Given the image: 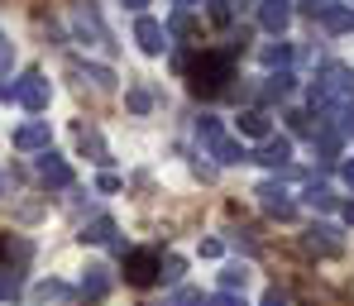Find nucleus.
I'll return each mask as SVG.
<instances>
[{
    "mask_svg": "<svg viewBox=\"0 0 354 306\" xmlns=\"http://www.w3.org/2000/svg\"><path fill=\"white\" fill-rule=\"evenodd\" d=\"M306 249H311V254H340V235H335V230H330V225H321V230H311V235H306Z\"/></svg>",
    "mask_w": 354,
    "mask_h": 306,
    "instance_id": "nucleus-8",
    "label": "nucleus"
},
{
    "mask_svg": "<svg viewBox=\"0 0 354 306\" xmlns=\"http://www.w3.org/2000/svg\"><path fill=\"white\" fill-rule=\"evenodd\" d=\"M124 278H129L134 287H149V283L158 278V254H149V249L129 254V258H124Z\"/></svg>",
    "mask_w": 354,
    "mask_h": 306,
    "instance_id": "nucleus-3",
    "label": "nucleus"
},
{
    "mask_svg": "<svg viewBox=\"0 0 354 306\" xmlns=\"http://www.w3.org/2000/svg\"><path fill=\"white\" fill-rule=\"evenodd\" d=\"M225 77H230V53H206V58L196 62V82H192V86L211 96V91H221Z\"/></svg>",
    "mask_w": 354,
    "mask_h": 306,
    "instance_id": "nucleus-2",
    "label": "nucleus"
},
{
    "mask_svg": "<svg viewBox=\"0 0 354 306\" xmlns=\"http://www.w3.org/2000/svg\"><path fill=\"white\" fill-rule=\"evenodd\" d=\"M39 173H44V182H48V187H67V182H72V173H67V163H58L53 153H44V163H39Z\"/></svg>",
    "mask_w": 354,
    "mask_h": 306,
    "instance_id": "nucleus-10",
    "label": "nucleus"
},
{
    "mask_svg": "<svg viewBox=\"0 0 354 306\" xmlns=\"http://www.w3.org/2000/svg\"><path fill=\"white\" fill-rule=\"evenodd\" d=\"M345 129H350V134H354V106H350V111H345Z\"/></svg>",
    "mask_w": 354,
    "mask_h": 306,
    "instance_id": "nucleus-27",
    "label": "nucleus"
},
{
    "mask_svg": "<svg viewBox=\"0 0 354 306\" xmlns=\"http://www.w3.org/2000/svg\"><path fill=\"white\" fill-rule=\"evenodd\" d=\"M263 62H268V67L288 62V44H273V48H263Z\"/></svg>",
    "mask_w": 354,
    "mask_h": 306,
    "instance_id": "nucleus-19",
    "label": "nucleus"
},
{
    "mask_svg": "<svg viewBox=\"0 0 354 306\" xmlns=\"http://www.w3.org/2000/svg\"><path fill=\"white\" fill-rule=\"evenodd\" d=\"M239 129H244L249 139H263V134H268V120H263L259 111H244V115H239Z\"/></svg>",
    "mask_w": 354,
    "mask_h": 306,
    "instance_id": "nucleus-14",
    "label": "nucleus"
},
{
    "mask_svg": "<svg viewBox=\"0 0 354 306\" xmlns=\"http://www.w3.org/2000/svg\"><path fill=\"white\" fill-rule=\"evenodd\" d=\"M306 201H311V206H330V201H335V196H330V191H326V187H311V191H306Z\"/></svg>",
    "mask_w": 354,
    "mask_h": 306,
    "instance_id": "nucleus-21",
    "label": "nucleus"
},
{
    "mask_svg": "<svg viewBox=\"0 0 354 306\" xmlns=\"http://www.w3.org/2000/svg\"><path fill=\"white\" fill-rule=\"evenodd\" d=\"M259 19H263V29H288V19H292V0H263L259 5Z\"/></svg>",
    "mask_w": 354,
    "mask_h": 306,
    "instance_id": "nucleus-6",
    "label": "nucleus"
},
{
    "mask_svg": "<svg viewBox=\"0 0 354 306\" xmlns=\"http://www.w3.org/2000/svg\"><path fill=\"white\" fill-rule=\"evenodd\" d=\"M10 67V48H5V39H0V72Z\"/></svg>",
    "mask_w": 354,
    "mask_h": 306,
    "instance_id": "nucleus-26",
    "label": "nucleus"
},
{
    "mask_svg": "<svg viewBox=\"0 0 354 306\" xmlns=\"http://www.w3.org/2000/svg\"><path fill=\"white\" fill-rule=\"evenodd\" d=\"M244 283H249V273H244V268H225V273H221V287H225V292H244Z\"/></svg>",
    "mask_w": 354,
    "mask_h": 306,
    "instance_id": "nucleus-16",
    "label": "nucleus"
},
{
    "mask_svg": "<svg viewBox=\"0 0 354 306\" xmlns=\"http://www.w3.org/2000/svg\"><path fill=\"white\" fill-rule=\"evenodd\" d=\"M77 34L91 39V44H111V34H106L101 19H96V10H77Z\"/></svg>",
    "mask_w": 354,
    "mask_h": 306,
    "instance_id": "nucleus-7",
    "label": "nucleus"
},
{
    "mask_svg": "<svg viewBox=\"0 0 354 306\" xmlns=\"http://www.w3.org/2000/svg\"><path fill=\"white\" fill-rule=\"evenodd\" d=\"M350 24H354L350 10H326V29H350Z\"/></svg>",
    "mask_w": 354,
    "mask_h": 306,
    "instance_id": "nucleus-18",
    "label": "nucleus"
},
{
    "mask_svg": "<svg viewBox=\"0 0 354 306\" xmlns=\"http://www.w3.org/2000/svg\"><path fill=\"white\" fill-rule=\"evenodd\" d=\"M111 235H115V225H111L106 216H96V220L82 230V240H91V245H101V240H111Z\"/></svg>",
    "mask_w": 354,
    "mask_h": 306,
    "instance_id": "nucleus-15",
    "label": "nucleus"
},
{
    "mask_svg": "<svg viewBox=\"0 0 354 306\" xmlns=\"http://www.w3.org/2000/svg\"><path fill=\"white\" fill-rule=\"evenodd\" d=\"M288 153H292V144H288V139H268V144H263V153H259V163H288Z\"/></svg>",
    "mask_w": 354,
    "mask_h": 306,
    "instance_id": "nucleus-13",
    "label": "nucleus"
},
{
    "mask_svg": "<svg viewBox=\"0 0 354 306\" xmlns=\"http://www.w3.org/2000/svg\"><path fill=\"white\" fill-rule=\"evenodd\" d=\"M259 196H263V206H268V211H278V216H292V201H288V191H283L278 182H263V187H259Z\"/></svg>",
    "mask_w": 354,
    "mask_h": 306,
    "instance_id": "nucleus-9",
    "label": "nucleus"
},
{
    "mask_svg": "<svg viewBox=\"0 0 354 306\" xmlns=\"http://www.w3.org/2000/svg\"><path fill=\"white\" fill-rule=\"evenodd\" d=\"M201 306H244V297H235V292H225V297H211V302H201Z\"/></svg>",
    "mask_w": 354,
    "mask_h": 306,
    "instance_id": "nucleus-22",
    "label": "nucleus"
},
{
    "mask_svg": "<svg viewBox=\"0 0 354 306\" xmlns=\"http://www.w3.org/2000/svg\"><path fill=\"white\" fill-rule=\"evenodd\" d=\"M345 182H350V187H354V163H345Z\"/></svg>",
    "mask_w": 354,
    "mask_h": 306,
    "instance_id": "nucleus-28",
    "label": "nucleus"
},
{
    "mask_svg": "<svg viewBox=\"0 0 354 306\" xmlns=\"http://www.w3.org/2000/svg\"><path fill=\"white\" fill-rule=\"evenodd\" d=\"M124 5H149V0H124Z\"/></svg>",
    "mask_w": 354,
    "mask_h": 306,
    "instance_id": "nucleus-29",
    "label": "nucleus"
},
{
    "mask_svg": "<svg viewBox=\"0 0 354 306\" xmlns=\"http://www.w3.org/2000/svg\"><path fill=\"white\" fill-rule=\"evenodd\" d=\"M350 91H354V72H350V67H340V62H330V67H326V82L311 91V106H326V101L350 96Z\"/></svg>",
    "mask_w": 354,
    "mask_h": 306,
    "instance_id": "nucleus-1",
    "label": "nucleus"
},
{
    "mask_svg": "<svg viewBox=\"0 0 354 306\" xmlns=\"http://www.w3.org/2000/svg\"><path fill=\"white\" fill-rule=\"evenodd\" d=\"M263 306H288V297H283V292H278V287H273V292H268V297H263Z\"/></svg>",
    "mask_w": 354,
    "mask_h": 306,
    "instance_id": "nucleus-25",
    "label": "nucleus"
},
{
    "mask_svg": "<svg viewBox=\"0 0 354 306\" xmlns=\"http://www.w3.org/2000/svg\"><path fill=\"white\" fill-rule=\"evenodd\" d=\"M134 39H139V48H144V53H163V44H168V29H163L158 19H149V15H144V19L134 24Z\"/></svg>",
    "mask_w": 354,
    "mask_h": 306,
    "instance_id": "nucleus-4",
    "label": "nucleus"
},
{
    "mask_svg": "<svg viewBox=\"0 0 354 306\" xmlns=\"http://www.w3.org/2000/svg\"><path fill=\"white\" fill-rule=\"evenodd\" d=\"M91 292H106V268H91V283H86Z\"/></svg>",
    "mask_w": 354,
    "mask_h": 306,
    "instance_id": "nucleus-23",
    "label": "nucleus"
},
{
    "mask_svg": "<svg viewBox=\"0 0 354 306\" xmlns=\"http://www.w3.org/2000/svg\"><path fill=\"white\" fill-rule=\"evenodd\" d=\"M206 149H211V153H216L221 163H239V158H244V149H239L235 139H225V134H221L216 144H206Z\"/></svg>",
    "mask_w": 354,
    "mask_h": 306,
    "instance_id": "nucleus-12",
    "label": "nucleus"
},
{
    "mask_svg": "<svg viewBox=\"0 0 354 306\" xmlns=\"http://www.w3.org/2000/svg\"><path fill=\"white\" fill-rule=\"evenodd\" d=\"M15 144H19V149H39V144H48V124H24V129L15 134Z\"/></svg>",
    "mask_w": 354,
    "mask_h": 306,
    "instance_id": "nucleus-11",
    "label": "nucleus"
},
{
    "mask_svg": "<svg viewBox=\"0 0 354 306\" xmlns=\"http://www.w3.org/2000/svg\"><path fill=\"white\" fill-rule=\"evenodd\" d=\"M288 91H292V72H278V77L263 86V96H288Z\"/></svg>",
    "mask_w": 354,
    "mask_h": 306,
    "instance_id": "nucleus-17",
    "label": "nucleus"
},
{
    "mask_svg": "<svg viewBox=\"0 0 354 306\" xmlns=\"http://www.w3.org/2000/svg\"><path fill=\"white\" fill-rule=\"evenodd\" d=\"M86 77H91V82H96V86H115V77H111V72H106V67H86Z\"/></svg>",
    "mask_w": 354,
    "mask_h": 306,
    "instance_id": "nucleus-20",
    "label": "nucleus"
},
{
    "mask_svg": "<svg viewBox=\"0 0 354 306\" xmlns=\"http://www.w3.org/2000/svg\"><path fill=\"white\" fill-rule=\"evenodd\" d=\"M129 106L134 111H149V91H129Z\"/></svg>",
    "mask_w": 354,
    "mask_h": 306,
    "instance_id": "nucleus-24",
    "label": "nucleus"
},
{
    "mask_svg": "<svg viewBox=\"0 0 354 306\" xmlns=\"http://www.w3.org/2000/svg\"><path fill=\"white\" fill-rule=\"evenodd\" d=\"M15 96H19V101H24L29 111H44V106H48V82H44L39 72H29V77H24V82L15 86Z\"/></svg>",
    "mask_w": 354,
    "mask_h": 306,
    "instance_id": "nucleus-5",
    "label": "nucleus"
}]
</instances>
